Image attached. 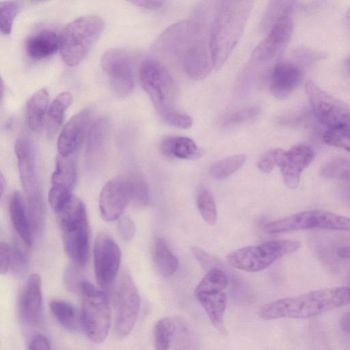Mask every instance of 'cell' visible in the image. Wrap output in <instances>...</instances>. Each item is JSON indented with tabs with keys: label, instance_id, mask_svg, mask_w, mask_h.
<instances>
[{
	"label": "cell",
	"instance_id": "6da1fadb",
	"mask_svg": "<svg viewBox=\"0 0 350 350\" xmlns=\"http://www.w3.org/2000/svg\"><path fill=\"white\" fill-rule=\"evenodd\" d=\"M211 26L202 14L168 27L153 45V51L172 54L192 79L205 78L214 68L211 46Z\"/></svg>",
	"mask_w": 350,
	"mask_h": 350
},
{
	"label": "cell",
	"instance_id": "7a4b0ae2",
	"mask_svg": "<svg viewBox=\"0 0 350 350\" xmlns=\"http://www.w3.org/2000/svg\"><path fill=\"white\" fill-rule=\"evenodd\" d=\"M350 304V286H337L312 291L267 303L258 316L265 320L308 319Z\"/></svg>",
	"mask_w": 350,
	"mask_h": 350
},
{
	"label": "cell",
	"instance_id": "3957f363",
	"mask_svg": "<svg viewBox=\"0 0 350 350\" xmlns=\"http://www.w3.org/2000/svg\"><path fill=\"white\" fill-rule=\"evenodd\" d=\"M254 0H219L211 27L214 69H219L239 42Z\"/></svg>",
	"mask_w": 350,
	"mask_h": 350
},
{
	"label": "cell",
	"instance_id": "277c9868",
	"mask_svg": "<svg viewBox=\"0 0 350 350\" xmlns=\"http://www.w3.org/2000/svg\"><path fill=\"white\" fill-rule=\"evenodd\" d=\"M56 213L67 254L77 265L84 266L88 258L90 233L83 202L72 195Z\"/></svg>",
	"mask_w": 350,
	"mask_h": 350
},
{
	"label": "cell",
	"instance_id": "5b68a950",
	"mask_svg": "<svg viewBox=\"0 0 350 350\" xmlns=\"http://www.w3.org/2000/svg\"><path fill=\"white\" fill-rule=\"evenodd\" d=\"M14 150L29 217L33 230L39 232L43 227L45 208L32 144L27 138L19 137L16 140Z\"/></svg>",
	"mask_w": 350,
	"mask_h": 350
},
{
	"label": "cell",
	"instance_id": "8992f818",
	"mask_svg": "<svg viewBox=\"0 0 350 350\" xmlns=\"http://www.w3.org/2000/svg\"><path fill=\"white\" fill-rule=\"evenodd\" d=\"M104 29V21L97 16H81L70 22L59 36L62 60L69 66L79 64Z\"/></svg>",
	"mask_w": 350,
	"mask_h": 350
},
{
	"label": "cell",
	"instance_id": "52a82bcc",
	"mask_svg": "<svg viewBox=\"0 0 350 350\" xmlns=\"http://www.w3.org/2000/svg\"><path fill=\"white\" fill-rule=\"evenodd\" d=\"M139 81L161 118L170 112L178 110L177 84L160 62L154 59L144 61L139 69Z\"/></svg>",
	"mask_w": 350,
	"mask_h": 350
},
{
	"label": "cell",
	"instance_id": "ba28073f",
	"mask_svg": "<svg viewBox=\"0 0 350 350\" xmlns=\"http://www.w3.org/2000/svg\"><path fill=\"white\" fill-rule=\"evenodd\" d=\"M301 247L297 240H275L249 245L231 252L228 264L247 272H258L269 267L279 258L295 252Z\"/></svg>",
	"mask_w": 350,
	"mask_h": 350
},
{
	"label": "cell",
	"instance_id": "9c48e42d",
	"mask_svg": "<svg viewBox=\"0 0 350 350\" xmlns=\"http://www.w3.org/2000/svg\"><path fill=\"white\" fill-rule=\"evenodd\" d=\"M79 292L82 297L80 320L88 337L96 343L107 338L111 323L109 301L105 293L83 280Z\"/></svg>",
	"mask_w": 350,
	"mask_h": 350
},
{
	"label": "cell",
	"instance_id": "30bf717a",
	"mask_svg": "<svg viewBox=\"0 0 350 350\" xmlns=\"http://www.w3.org/2000/svg\"><path fill=\"white\" fill-rule=\"evenodd\" d=\"M263 229L269 234L310 229L350 231V218L324 210L314 209L270 221L264 226Z\"/></svg>",
	"mask_w": 350,
	"mask_h": 350
},
{
	"label": "cell",
	"instance_id": "8fae6325",
	"mask_svg": "<svg viewBox=\"0 0 350 350\" xmlns=\"http://www.w3.org/2000/svg\"><path fill=\"white\" fill-rule=\"evenodd\" d=\"M115 329L118 336L124 338L133 330L140 308V297L131 276L126 272L120 275L115 290Z\"/></svg>",
	"mask_w": 350,
	"mask_h": 350
},
{
	"label": "cell",
	"instance_id": "7c38bea8",
	"mask_svg": "<svg viewBox=\"0 0 350 350\" xmlns=\"http://www.w3.org/2000/svg\"><path fill=\"white\" fill-rule=\"evenodd\" d=\"M305 91L317 120L329 127H350V107L322 90L312 81L305 84Z\"/></svg>",
	"mask_w": 350,
	"mask_h": 350
},
{
	"label": "cell",
	"instance_id": "4fadbf2b",
	"mask_svg": "<svg viewBox=\"0 0 350 350\" xmlns=\"http://www.w3.org/2000/svg\"><path fill=\"white\" fill-rule=\"evenodd\" d=\"M101 66L113 90L119 96L129 94L135 86L133 60L122 49L107 51L101 57Z\"/></svg>",
	"mask_w": 350,
	"mask_h": 350
},
{
	"label": "cell",
	"instance_id": "5bb4252c",
	"mask_svg": "<svg viewBox=\"0 0 350 350\" xmlns=\"http://www.w3.org/2000/svg\"><path fill=\"white\" fill-rule=\"evenodd\" d=\"M293 32V23L290 16L276 22L267 37L254 50L250 66L255 68H262L274 62L288 44Z\"/></svg>",
	"mask_w": 350,
	"mask_h": 350
},
{
	"label": "cell",
	"instance_id": "9a60e30c",
	"mask_svg": "<svg viewBox=\"0 0 350 350\" xmlns=\"http://www.w3.org/2000/svg\"><path fill=\"white\" fill-rule=\"evenodd\" d=\"M121 252L118 244L108 234H99L94 246V265L96 282L102 288L113 283L118 272Z\"/></svg>",
	"mask_w": 350,
	"mask_h": 350
},
{
	"label": "cell",
	"instance_id": "2e32d148",
	"mask_svg": "<svg viewBox=\"0 0 350 350\" xmlns=\"http://www.w3.org/2000/svg\"><path fill=\"white\" fill-rule=\"evenodd\" d=\"M130 200L127 176H118L110 179L100 193L99 208L101 217L107 221L118 219Z\"/></svg>",
	"mask_w": 350,
	"mask_h": 350
},
{
	"label": "cell",
	"instance_id": "e0dca14e",
	"mask_svg": "<svg viewBox=\"0 0 350 350\" xmlns=\"http://www.w3.org/2000/svg\"><path fill=\"white\" fill-rule=\"evenodd\" d=\"M314 159L312 149L304 144H297L288 150H280L278 166L287 187H297L301 172L310 165Z\"/></svg>",
	"mask_w": 350,
	"mask_h": 350
},
{
	"label": "cell",
	"instance_id": "ac0fdd59",
	"mask_svg": "<svg viewBox=\"0 0 350 350\" xmlns=\"http://www.w3.org/2000/svg\"><path fill=\"white\" fill-rule=\"evenodd\" d=\"M92 113L91 108H84L66 124L57 140L59 154L72 155L79 148L88 131Z\"/></svg>",
	"mask_w": 350,
	"mask_h": 350
},
{
	"label": "cell",
	"instance_id": "d6986e66",
	"mask_svg": "<svg viewBox=\"0 0 350 350\" xmlns=\"http://www.w3.org/2000/svg\"><path fill=\"white\" fill-rule=\"evenodd\" d=\"M110 131L107 117H100L89 127L85 148V163L90 170L96 169L105 156Z\"/></svg>",
	"mask_w": 350,
	"mask_h": 350
},
{
	"label": "cell",
	"instance_id": "ffe728a7",
	"mask_svg": "<svg viewBox=\"0 0 350 350\" xmlns=\"http://www.w3.org/2000/svg\"><path fill=\"white\" fill-rule=\"evenodd\" d=\"M42 306V280L39 275L31 274L22 291L18 310L22 321L27 325L38 323Z\"/></svg>",
	"mask_w": 350,
	"mask_h": 350
},
{
	"label": "cell",
	"instance_id": "44dd1931",
	"mask_svg": "<svg viewBox=\"0 0 350 350\" xmlns=\"http://www.w3.org/2000/svg\"><path fill=\"white\" fill-rule=\"evenodd\" d=\"M302 71L293 62L275 63L270 72L269 88L271 94L279 99L288 97L300 84Z\"/></svg>",
	"mask_w": 350,
	"mask_h": 350
},
{
	"label": "cell",
	"instance_id": "7402d4cb",
	"mask_svg": "<svg viewBox=\"0 0 350 350\" xmlns=\"http://www.w3.org/2000/svg\"><path fill=\"white\" fill-rule=\"evenodd\" d=\"M25 46L27 54L31 58H46L59 49V36L51 29L40 30L28 37Z\"/></svg>",
	"mask_w": 350,
	"mask_h": 350
},
{
	"label": "cell",
	"instance_id": "603a6c76",
	"mask_svg": "<svg viewBox=\"0 0 350 350\" xmlns=\"http://www.w3.org/2000/svg\"><path fill=\"white\" fill-rule=\"evenodd\" d=\"M9 213L13 228L23 243L30 247L32 244V226L27 207L20 193H12L9 202Z\"/></svg>",
	"mask_w": 350,
	"mask_h": 350
},
{
	"label": "cell",
	"instance_id": "cb8c5ba5",
	"mask_svg": "<svg viewBox=\"0 0 350 350\" xmlns=\"http://www.w3.org/2000/svg\"><path fill=\"white\" fill-rule=\"evenodd\" d=\"M163 156L168 159L194 160L202 155V150L190 138L182 136H169L160 144Z\"/></svg>",
	"mask_w": 350,
	"mask_h": 350
},
{
	"label": "cell",
	"instance_id": "d4e9b609",
	"mask_svg": "<svg viewBox=\"0 0 350 350\" xmlns=\"http://www.w3.org/2000/svg\"><path fill=\"white\" fill-rule=\"evenodd\" d=\"M206 312L214 327L222 334H226L224 316L227 305V297L222 291L201 293L196 295Z\"/></svg>",
	"mask_w": 350,
	"mask_h": 350
},
{
	"label": "cell",
	"instance_id": "484cf974",
	"mask_svg": "<svg viewBox=\"0 0 350 350\" xmlns=\"http://www.w3.org/2000/svg\"><path fill=\"white\" fill-rule=\"evenodd\" d=\"M76 178L77 165L74 154H59L51 176V187L71 191Z\"/></svg>",
	"mask_w": 350,
	"mask_h": 350
},
{
	"label": "cell",
	"instance_id": "4316f807",
	"mask_svg": "<svg viewBox=\"0 0 350 350\" xmlns=\"http://www.w3.org/2000/svg\"><path fill=\"white\" fill-rule=\"evenodd\" d=\"M49 105V93L45 88L36 91L29 99L26 119L29 129L36 133L41 131Z\"/></svg>",
	"mask_w": 350,
	"mask_h": 350
},
{
	"label": "cell",
	"instance_id": "83f0119b",
	"mask_svg": "<svg viewBox=\"0 0 350 350\" xmlns=\"http://www.w3.org/2000/svg\"><path fill=\"white\" fill-rule=\"evenodd\" d=\"M72 102V94L65 91L59 94L50 104L46 120V130L49 137H52L58 131L65 112Z\"/></svg>",
	"mask_w": 350,
	"mask_h": 350
},
{
	"label": "cell",
	"instance_id": "f1b7e54d",
	"mask_svg": "<svg viewBox=\"0 0 350 350\" xmlns=\"http://www.w3.org/2000/svg\"><path fill=\"white\" fill-rule=\"evenodd\" d=\"M153 260L157 271L163 277L173 275L178 269L179 262L177 257L161 237H158L154 241Z\"/></svg>",
	"mask_w": 350,
	"mask_h": 350
},
{
	"label": "cell",
	"instance_id": "f546056e",
	"mask_svg": "<svg viewBox=\"0 0 350 350\" xmlns=\"http://www.w3.org/2000/svg\"><path fill=\"white\" fill-rule=\"evenodd\" d=\"M296 0H269L260 23L262 33H268L279 20L290 16Z\"/></svg>",
	"mask_w": 350,
	"mask_h": 350
},
{
	"label": "cell",
	"instance_id": "4dcf8cb0",
	"mask_svg": "<svg viewBox=\"0 0 350 350\" xmlns=\"http://www.w3.org/2000/svg\"><path fill=\"white\" fill-rule=\"evenodd\" d=\"M177 321L173 318L164 317L159 319L153 329L155 349L167 350L170 349L178 328Z\"/></svg>",
	"mask_w": 350,
	"mask_h": 350
},
{
	"label": "cell",
	"instance_id": "1f68e13d",
	"mask_svg": "<svg viewBox=\"0 0 350 350\" xmlns=\"http://www.w3.org/2000/svg\"><path fill=\"white\" fill-rule=\"evenodd\" d=\"M49 308L55 319L65 328L75 330L79 322L77 310L68 301L55 299L51 301Z\"/></svg>",
	"mask_w": 350,
	"mask_h": 350
},
{
	"label": "cell",
	"instance_id": "d6a6232c",
	"mask_svg": "<svg viewBox=\"0 0 350 350\" xmlns=\"http://www.w3.org/2000/svg\"><path fill=\"white\" fill-rule=\"evenodd\" d=\"M228 284V276L221 267L208 270L195 289V295L222 291Z\"/></svg>",
	"mask_w": 350,
	"mask_h": 350
},
{
	"label": "cell",
	"instance_id": "836d02e7",
	"mask_svg": "<svg viewBox=\"0 0 350 350\" xmlns=\"http://www.w3.org/2000/svg\"><path fill=\"white\" fill-rule=\"evenodd\" d=\"M245 161L246 156L244 154L226 157L211 166L210 174L215 179L226 178L239 170Z\"/></svg>",
	"mask_w": 350,
	"mask_h": 350
},
{
	"label": "cell",
	"instance_id": "e575fe53",
	"mask_svg": "<svg viewBox=\"0 0 350 350\" xmlns=\"http://www.w3.org/2000/svg\"><path fill=\"white\" fill-rule=\"evenodd\" d=\"M127 178L130 190V203L139 208L148 205L149 190L144 178L136 174H129Z\"/></svg>",
	"mask_w": 350,
	"mask_h": 350
},
{
	"label": "cell",
	"instance_id": "d590c367",
	"mask_svg": "<svg viewBox=\"0 0 350 350\" xmlns=\"http://www.w3.org/2000/svg\"><path fill=\"white\" fill-rule=\"evenodd\" d=\"M319 173L327 178L350 180V159L334 158L323 164Z\"/></svg>",
	"mask_w": 350,
	"mask_h": 350
},
{
	"label": "cell",
	"instance_id": "8d00e7d4",
	"mask_svg": "<svg viewBox=\"0 0 350 350\" xmlns=\"http://www.w3.org/2000/svg\"><path fill=\"white\" fill-rule=\"evenodd\" d=\"M197 206L204 221L209 226H214L217 218L216 205L212 194L206 188L199 189Z\"/></svg>",
	"mask_w": 350,
	"mask_h": 350
},
{
	"label": "cell",
	"instance_id": "74e56055",
	"mask_svg": "<svg viewBox=\"0 0 350 350\" xmlns=\"http://www.w3.org/2000/svg\"><path fill=\"white\" fill-rule=\"evenodd\" d=\"M324 142L350 152V127H329L323 135Z\"/></svg>",
	"mask_w": 350,
	"mask_h": 350
},
{
	"label": "cell",
	"instance_id": "f35d334b",
	"mask_svg": "<svg viewBox=\"0 0 350 350\" xmlns=\"http://www.w3.org/2000/svg\"><path fill=\"white\" fill-rule=\"evenodd\" d=\"M20 3L16 1L8 0L0 3L1 31L5 35L10 34L14 21L19 12Z\"/></svg>",
	"mask_w": 350,
	"mask_h": 350
},
{
	"label": "cell",
	"instance_id": "ab89813d",
	"mask_svg": "<svg viewBox=\"0 0 350 350\" xmlns=\"http://www.w3.org/2000/svg\"><path fill=\"white\" fill-rule=\"evenodd\" d=\"M260 109L257 107H250L241 109L232 114L227 120V125L233 126L243 124L256 117Z\"/></svg>",
	"mask_w": 350,
	"mask_h": 350
},
{
	"label": "cell",
	"instance_id": "60d3db41",
	"mask_svg": "<svg viewBox=\"0 0 350 350\" xmlns=\"http://www.w3.org/2000/svg\"><path fill=\"white\" fill-rule=\"evenodd\" d=\"M162 119L170 125L180 129L190 128L193 124V120L189 116L178 110L170 112Z\"/></svg>",
	"mask_w": 350,
	"mask_h": 350
},
{
	"label": "cell",
	"instance_id": "b9f144b4",
	"mask_svg": "<svg viewBox=\"0 0 350 350\" xmlns=\"http://www.w3.org/2000/svg\"><path fill=\"white\" fill-rule=\"evenodd\" d=\"M280 148H274L265 152L258 162V167L264 173H270L275 165L280 152Z\"/></svg>",
	"mask_w": 350,
	"mask_h": 350
},
{
	"label": "cell",
	"instance_id": "7bdbcfd3",
	"mask_svg": "<svg viewBox=\"0 0 350 350\" xmlns=\"http://www.w3.org/2000/svg\"><path fill=\"white\" fill-rule=\"evenodd\" d=\"M192 252L196 260L204 269L209 270L214 267H221L219 265L220 262L218 260L202 248L193 247L192 248Z\"/></svg>",
	"mask_w": 350,
	"mask_h": 350
},
{
	"label": "cell",
	"instance_id": "ee69618b",
	"mask_svg": "<svg viewBox=\"0 0 350 350\" xmlns=\"http://www.w3.org/2000/svg\"><path fill=\"white\" fill-rule=\"evenodd\" d=\"M117 228L118 232L124 241H131L135 234V226L133 221L129 217H123L119 219Z\"/></svg>",
	"mask_w": 350,
	"mask_h": 350
},
{
	"label": "cell",
	"instance_id": "f6af8a7d",
	"mask_svg": "<svg viewBox=\"0 0 350 350\" xmlns=\"http://www.w3.org/2000/svg\"><path fill=\"white\" fill-rule=\"evenodd\" d=\"M11 249L12 245L5 242H1L0 245V272L6 274L11 267Z\"/></svg>",
	"mask_w": 350,
	"mask_h": 350
},
{
	"label": "cell",
	"instance_id": "bcb514c9",
	"mask_svg": "<svg viewBox=\"0 0 350 350\" xmlns=\"http://www.w3.org/2000/svg\"><path fill=\"white\" fill-rule=\"evenodd\" d=\"M65 284L71 291H78L83 280L79 278V271L75 267L68 268L65 273Z\"/></svg>",
	"mask_w": 350,
	"mask_h": 350
},
{
	"label": "cell",
	"instance_id": "7dc6e473",
	"mask_svg": "<svg viewBox=\"0 0 350 350\" xmlns=\"http://www.w3.org/2000/svg\"><path fill=\"white\" fill-rule=\"evenodd\" d=\"M130 3L148 10H158L162 8L165 0H127Z\"/></svg>",
	"mask_w": 350,
	"mask_h": 350
},
{
	"label": "cell",
	"instance_id": "c3c4849f",
	"mask_svg": "<svg viewBox=\"0 0 350 350\" xmlns=\"http://www.w3.org/2000/svg\"><path fill=\"white\" fill-rule=\"evenodd\" d=\"M29 349L49 350L51 349L48 339L43 335L38 334L33 337L29 343Z\"/></svg>",
	"mask_w": 350,
	"mask_h": 350
},
{
	"label": "cell",
	"instance_id": "681fc988",
	"mask_svg": "<svg viewBox=\"0 0 350 350\" xmlns=\"http://www.w3.org/2000/svg\"><path fill=\"white\" fill-rule=\"evenodd\" d=\"M340 326L344 332L350 334V311L342 317Z\"/></svg>",
	"mask_w": 350,
	"mask_h": 350
},
{
	"label": "cell",
	"instance_id": "f907efd6",
	"mask_svg": "<svg viewBox=\"0 0 350 350\" xmlns=\"http://www.w3.org/2000/svg\"><path fill=\"white\" fill-rule=\"evenodd\" d=\"M336 253L341 258L350 259V245L338 247Z\"/></svg>",
	"mask_w": 350,
	"mask_h": 350
},
{
	"label": "cell",
	"instance_id": "816d5d0a",
	"mask_svg": "<svg viewBox=\"0 0 350 350\" xmlns=\"http://www.w3.org/2000/svg\"><path fill=\"white\" fill-rule=\"evenodd\" d=\"M1 196L2 197L4 193V190L5 188V180H4L3 176L1 174Z\"/></svg>",
	"mask_w": 350,
	"mask_h": 350
},
{
	"label": "cell",
	"instance_id": "f5cc1de1",
	"mask_svg": "<svg viewBox=\"0 0 350 350\" xmlns=\"http://www.w3.org/2000/svg\"><path fill=\"white\" fill-rule=\"evenodd\" d=\"M345 23H346L347 27L350 30V8L348 9V10L347 11V12L345 14Z\"/></svg>",
	"mask_w": 350,
	"mask_h": 350
},
{
	"label": "cell",
	"instance_id": "db71d44e",
	"mask_svg": "<svg viewBox=\"0 0 350 350\" xmlns=\"http://www.w3.org/2000/svg\"><path fill=\"white\" fill-rule=\"evenodd\" d=\"M345 68L346 70L350 74V55L345 61Z\"/></svg>",
	"mask_w": 350,
	"mask_h": 350
}]
</instances>
